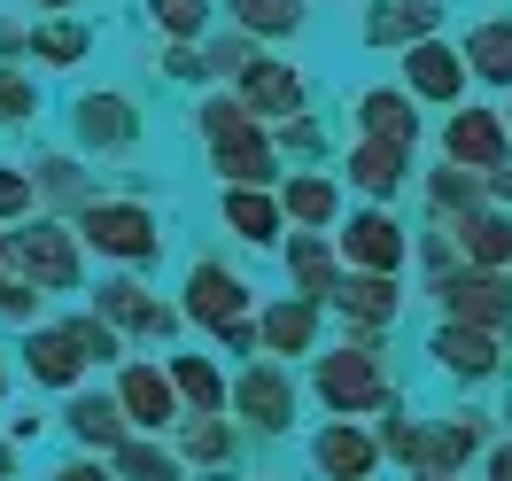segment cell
<instances>
[{"label": "cell", "mask_w": 512, "mask_h": 481, "mask_svg": "<svg viewBox=\"0 0 512 481\" xmlns=\"http://www.w3.org/2000/svg\"><path fill=\"white\" fill-rule=\"evenodd\" d=\"M233 16H241V32H264V39L303 32V0H233Z\"/></svg>", "instance_id": "f546056e"}, {"label": "cell", "mask_w": 512, "mask_h": 481, "mask_svg": "<svg viewBox=\"0 0 512 481\" xmlns=\"http://www.w3.org/2000/svg\"><path fill=\"white\" fill-rule=\"evenodd\" d=\"M63 427L86 450H117V443H125V412H117V396H94V388H78V396L63 404Z\"/></svg>", "instance_id": "ac0fdd59"}, {"label": "cell", "mask_w": 512, "mask_h": 481, "mask_svg": "<svg viewBox=\"0 0 512 481\" xmlns=\"http://www.w3.org/2000/svg\"><path fill=\"white\" fill-rule=\"evenodd\" d=\"M171 396H187L194 412H225V381H218V365L210 357H171Z\"/></svg>", "instance_id": "83f0119b"}, {"label": "cell", "mask_w": 512, "mask_h": 481, "mask_svg": "<svg viewBox=\"0 0 512 481\" xmlns=\"http://www.w3.org/2000/svg\"><path fill=\"white\" fill-rule=\"evenodd\" d=\"M0 481H16V450L0 443Z\"/></svg>", "instance_id": "bcb514c9"}, {"label": "cell", "mask_w": 512, "mask_h": 481, "mask_svg": "<svg viewBox=\"0 0 512 481\" xmlns=\"http://www.w3.org/2000/svg\"><path fill=\"white\" fill-rule=\"evenodd\" d=\"M404 163H412V148H388V140H357L350 163H342V179L365 194H396L404 187Z\"/></svg>", "instance_id": "44dd1931"}, {"label": "cell", "mask_w": 512, "mask_h": 481, "mask_svg": "<svg viewBox=\"0 0 512 481\" xmlns=\"http://www.w3.org/2000/svg\"><path fill=\"white\" fill-rule=\"evenodd\" d=\"M435 365H443L450 381H489V373H497V334L450 319L443 334H435Z\"/></svg>", "instance_id": "4fadbf2b"}, {"label": "cell", "mask_w": 512, "mask_h": 481, "mask_svg": "<svg viewBox=\"0 0 512 481\" xmlns=\"http://www.w3.org/2000/svg\"><path fill=\"white\" fill-rule=\"evenodd\" d=\"M241 109L249 117H303V78L288 63H241Z\"/></svg>", "instance_id": "30bf717a"}, {"label": "cell", "mask_w": 512, "mask_h": 481, "mask_svg": "<svg viewBox=\"0 0 512 481\" xmlns=\"http://www.w3.org/2000/svg\"><path fill=\"white\" fill-rule=\"evenodd\" d=\"M94 303H101V326H132V334H171L179 326V311H163L140 280H109Z\"/></svg>", "instance_id": "5bb4252c"}, {"label": "cell", "mask_w": 512, "mask_h": 481, "mask_svg": "<svg viewBox=\"0 0 512 481\" xmlns=\"http://www.w3.org/2000/svg\"><path fill=\"white\" fill-rule=\"evenodd\" d=\"M505 295H512V288H505Z\"/></svg>", "instance_id": "816d5d0a"}, {"label": "cell", "mask_w": 512, "mask_h": 481, "mask_svg": "<svg viewBox=\"0 0 512 481\" xmlns=\"http://www.w3.org/2000/svg\"><path fill=\"white\" fill-rule=\"evenodd\" d=\"M458 63L474 70V78H489V86H512V24H481V32L458 47Z\"/></svg>", "instance_id": "484cf974"}, {"label": "cell", "mask_w": 512, "mask_h": 481, "mask_svg": "<svg viewBox=\"0 0 512 481\" xmlns=\"http://www.w3.org/2000/svg\"><path fill=\"white\" fill-rule=\"evenodd\" d=\"M435 202H443V210H458V202H481V179H474V171H435Z\"/></svg>", "instance_id": "f35d334b"}, {"label": "cell", "mask_w": 512, "mask_h": 481, "mask_svg": "<svg viewBox=\"0 0 512 481\" xmlns=\"http://www.w3.org/2000/svg\"><path fill=\"white\" fill-rule=\"evenodd\" d=\"M187 458H202V466H225V458H233V427H225L218 412H202L187 427Z\"/></svg>", "instance_id": "d6a6232c"}, {"label": "cell", "mask_w": 512, "mask_h": 481, "mask_svg": "<svg viewBox=\"0 0 512 481\" xmlns=\"http://www.w3.org/2000/svg\"><path fill=\"white\" fill-rule=\"evenodd\" d=\"M187 319L194 326L249 319V288H241V272H225V264H194V272H187Z\"/></svg>", "instance_id": "ba28073f"}, {"label": "cell", "mask_w": 512, "mask_h": 481, "mask_svg": "<svg viewBox=\"0 0 512 481\" xmlns=\"http://www.w3.org/2000/svg\"><path fill=\"white\" fill-rule=\"evenodd\" d=\"M202 140H210V163H218L233 187L272 179V140H264V125H256L241 101H225V94L202 101Z\"/></svg>", "instance_id": "6da1fadb"}, {"label": "cell", "mask_w": 512, "mask_h": 481, "mask_svg": "<svg viewBox=\"0 0 512 481\" xmlns=\"http://www.w3.org/2000/svg\"><path fill=\"white\" fill-rule=\"evenodd\" d=\"M39 427H47V412H16V419H8V435H16V443H32Z\"/></svg>", "instance_id": "b9f144b4"}, {"label": "cell", "mask_w": 512, "mask_h": 481, "mask_svg": "<svg viewBox=\"0 0 512 481\" xmlns=\"http://www.w3.org/2000/svg\"><path fill=\"white\" fill-rule=\"evenodd\" d=\"M357 117H365V140H388V148H412L419 140V109L396 86H373V94L357 101Z\"/></svg>", "instance_id": "ffe728a7"}, {"label": "cell", "mask_w": 512, "mask_h": 481, "mask_svg": "<svg viewBox=\"0 0 512 481\" xmlns=\"http://www.w3.org/2000/svg\"><path fill=\"white\" fill-rule=\"evenodd\" d=\"M233 412L249 419V427H264V435H288L295 427V381L280 365H249L241 388H233Z\"/></svg>", "instance_id": "5b68a950"}, {"label": "cell", "mask_w": 512, "mask_h": 481, "mask_svg": "<svg viewBox=\"0 0 512 481\" xmlns=\"http://www.w3.org/2000/svg\"><path fill=\"white\" fill-rule=\"evenodd\" d=\"M24 365H32V381H47V388H78V373H86V357L70 350L63 326H39L32 342H24Z\"/></svg>", "instance_id": "7402d4cb"}, {"label": "cell", "mask_w": 512, "mask_h": 481, "mask_svg": "<svg viewBox=\"0 0 512 481\" xmlns=\"http://www.w3.org/2000/svg\"><path fill=\"white\" fill-rule=\"evenodd\" d=\"M78 140H86V148H132V140H140L132 101L125 94H86L78 101Z\"/></svg>", "instance_id": "e0dca14e"}, {"label": "cell", "mask_w": 512, "mask_h": 481, "mask_svg": "<svg viewBox=\"0 0 512 481\" xmlns=\"http://www.w3.org/2000/svg\"><path fill=\"white\" fill-rule=\"evenodd\" d=\"M78 241H86V249H101V257H117V264H148V257H163L156 210H140V202H86Z\"/></svg>", "instance_id": "7a4b0ae2"}, {"label": "cell", "mask_w": 512, "mask_h": 481, "mask_svg": "<svg viewBox=\"0 0 512 481\" xmlns=\"http://www.w3.org/2000/svg\"><path fill=\"white\" fill-rule=\"evenodd\" d=\"M412 481H458V474H412Z\"/></svg>", "instance_id": "7dc6e473"}, {"label": "cell", "mask_w": 512, "mask_h": 481, "mask_svg": "<svg viewBox=\"0 0 512 481\" xmlns=\"http://www.w3.org/2000/svg\"><path fill=\"white\" fill-rule=\"evenodd\" d=\"M24 210H32V179L16 163H0V218H24Z\"/></svg>", "instance_id": "74e56055"}, {"label": "cell", "mask_w": 512, "mask_h": 481, "mask_svg": "<svg viewBox=\"0 0 512 481\" xmlns=\"http://www.w3.org/2000/svg\"><path fill=\"white\" fill-rule=\"evenodd\" d=\"M404 78H412L419 101H458L466 94V63H458V47H443V39H412V47H404Z\"/></svg>", "instance_id": "9c48e42d"}, {"label": "cell", "mask_w": 512, "mask_h": 481, "mask_svg": "<svg viewBox=\"0 0 512 481\" xmlns=\"http://www.w3.org/2000/svg\"><path fill=\"white\" fill-rule=\"evenodd\" d=\"M55 481H117V474H109L101 458H63V466H55Z\"/></svg>", "instance_id": "60d3db41"}, {"label": "cell", "mask_w": 512, "mask_h": 481, "mask_svg": "<svg viewBox=\"0 0 512 481\" xmlns=\"http://www.w3.org/2000/svg\"><path fill=\"white\" fill-rule=\"evenodd\" d=\"M0 257H8V241H0Z\"/></svg>", "instance_id": "681fc988"}, {"label": "cell", "mask_w": 512, "mask_h": 481, "mask_svg": "<svg viewBox=\"0 0 512 481\" xmlns=\"http://www.w3.org/2000/svg\"><path fill=\"white\" fill-rule=\"evenodd\" d=\"M0 388H8V373H0Z\"/></svg>", "instance_id": "f907efd6"}, {"label": "cell", "mask_w": 512, "mask_h": 481, "mask_svg": "<svg viewBox=\"0 0 512 481\" xmlns=\"http://www.w3.org/2000/svg\"><path fill=\"white\" fill-rule=\"evenodd\" d=\"M32 47V32H16V24H0V55H24Z\"/></svg>", "instance_id": "7bdbcfd3"}, {"label": "cell", "mask_w": 512, "mask_h": 481, "mask_svg": "<svg viewBox=\"0 0 512 481\" xmlns=\"http://www.w3.org/2000/svg\"><path fill=\"white\" fill-rule=\"evenodd\" d=\"M443 156H450V171H497L505 163V125L489 109H458L443 125Z\"/></svg>", "instance_id": "52a82bcc"}, {"label": "cell", "mask_w": 512, "mask_h": 481, "mask_svg": "<svg viewBox=\"0 0 512 481\" xmlns=\"http://www.w3.org/2000/svg\"><path fill=\"white\" fill-rule=\"evenodd\" d=\"M435 295L450 303V319H458V326H497V319H512V295H505L497 272H450Z\"/></svg>", "instance_id": "8fae6325"}, {"label": "cell", "mask_w": 512, "mask_h": 481, "mask_svg": "<svg viewBox=\"0 0 512 481\" xmlns=\"http://www.w3.org/2000/svg\"><path fill=\"white\" fill-rule=\"evenodd\" d=\"M39 187L55 194V202H78L86 179H78V163H70V156H47V163H39Z\"/></svg>", "instance_id": "8d00e7d4"}, {"label": "cell", "mask_w": 512, "mask_h": 481, "mask_svg": "<svg viewBox=\"0 0 512 481\" xmlns=\"http://www.w3.org/2000/svg\"><path fill=\"white\" fill-rule=\"evenodd\" d=\"M202 16H210V0H156V24L171 39H194V32H202Z\"/></svg>", "instance_id": "e575fe53"}, {"label": "cell", "mask_w": 512, "mask_h": 481, "mask_svg": "<svg viewBox=\"0 0 512 481\" xmlns=\"http://www.w3.org/2000/svg\"><path fill=\"white\" fill-rule=\"evenodd\" d=\"M32 109H39V94L24 86V78H8V70H0V125H16V117H32Z\"/></svg>", "instance_id": "ab89813d"}, {"label": "cell", "mask_w": 512, "mask_h": 481, "mask_svg": "<svg viewBox=\"0 0 512 481\" xmlns=\"http://www.w3.org/2000/svg\"><path fill=\"white\" fill-rule=\"evenodd\" d=\"M39 8H70V0H39Z\"/></svg>", "instance_id": "c3c4849f"}, {"label": "cell", "mask_w": 512, "mask_h": 481, "mask_svg": "<svg viewBox=\"0 0 512 481\" xmlns=\"http://www.w3.org/2000/svg\"><path fill=\"white\" fill-rule=\"evenodd\" d=\"M280 210H288L295 225H334V210H342V194H334V179H288V194H280Z\"/></svg>", "instance_id": "f1b7e54d"}, {"label": "cell", "mask_w": 512, "mask_h": 481, "mask_svg": "<svg viewBox=\"0 0 512 481\" xmlns=\"http://www.w3.org/2000/svg\"><path fill=\"white\" fill-rule=\"evenodd\" d=\"M117 412L140 419V427L156 435V427L179 419V396H171V381H163L156 365H125V381H117Z\"/></svg>", "instance_id": "9a60e30c"}, {"label": "cell", "mask_w": 512, "mask_h": 481, "mask_svg": "<svg viewBox=\"0 0 512 481\" xmlns=\"http://www.w3.org/2000/svg\"><path fill=\"white\" fill-rule=\"evenodd\" d=\"M435 16H443V0H381L373 24H365V39H373V47H396V39L435 32Z\"/></svg>", "instance_id": "603a6c76"}, {"label": "cell", "mask_w": 512, "mask_h": 481, "mask_svg": "<svg viewBox=\"0 0 512 481\" xmlns=\"http://www.w3.org/2000/svg\"><path fill=\"white\" fill-rule=\"evenodd\" d=\"M326 303H342L350 319H365V326H381V319H396L404 311V295H396V280L388 272H350V280H334L326 288Z\"/></svg>", "instance_id": "d6986e66"}, {"label": "cell", "mask_w": 512, "mask_h": 481, "mask_svg": "<svg viewBox=\"0 0 512 481\" xmlns=\"http://www.w3.org/2000/svg\"><path fill=\"white\" fill-rule=\"evenodd\" d=\"M288 264H295V280H303V303H319V295L334 288V264H326V241H319V233H303V241L288 249Z\"/></svg>", "instance_id": "4dcf8cb0"}, {"label": "cell", "mask_w": 512, "mask_h": 481, "mask_svg": "<svg viewBox=\"0 0 512 481\" xmlns=\"http://www.w3.org/2000/svg\"><path fill=\"white\" fill-rule=\"evenodd\" d=\"M109 474L117 481H179V458H171L156 435H125V443L109 450Z\"/></svg>", "instance_id": "cb8c5ba5"}, {"label": "cell", "mask_w": 512, "mask_h": 481, "mask_svg": "<svg viewBox=\"0 0 512 481\" xmlns=\"http://www.w3.org/2000/svg\"><path fill=\"white\" fill-rule=\"evenodd\" d=\"M319 404L334 419L381 412V404H388V381H381V365H373V350H334V357H319Z\"/></svg>", "instance_id": "3957f363"}, {"label": "cell", "mask_w": 512, "mask_h": 481, "mask_svg": "<svg viewBox=\"0 0 512 481\" xmlns=\"http://www.w3.org/2000/svg\"><path fill=\"white\" fill-rule=\"evenodd\" d=\"M404 249H412V233L388 218V210H357V218L342 225V257H350L357 272H404Z\"/></svg>", "instance_id": "277c9868"}, {"label": "cell", "mask_w": 512, "mask_h": 481, "mask_svg": "<svg viewBox=\"0 0 512 481\" xmlns=\"http://www.w3.org/2000/svg\"><path fill=\"white\" fill-rule=\"evenodd\" d=\"M311 334H319V311H311L303 295H288V303H272V311H264V342H272V357L311 350Z\"/></svg>", "instance_id": "4316f807"}, {"label": "cell", "mask_w": 512, "mask_h": 481, "mask_svg": "<svg viewBox=\"0 0 512 481\" xmlns=\"http://www.w3.org/2000/svg\"><path fill=\"white\" fill-rule=\"evenodd\" d=\"M16 264H24V280L32 288H78V233L39 218L24 241H16Z\"/></svg>", "instance_id": "8992f818"}, {"label": "cell", "mask_w": 512, "mask_h": 481, "mask_svg": "<svg viewBox=\"0 0 512 481\" xmlns=\"http://www.w3.org/2000/svg\"><path fill=\"white\" fill-rule=\"evenodd\" d=\"M225 225H233L241 241H256V249H272V241H280V202L256 194V187H233L225 194Z\"/></svg>", "instance_id": "d4e9b609"}, {"label": "cell", "mask_w": 512, "mask_h": 481, "mask_svg": "<svg viewBox=\"0 0 512 481\" xmlns=\"http://www.w3.org/2000/svg\"><path fill=\"white\" fill-rule=\"evenodd\" d=\"M489 187H497V194H505V202H512V156L497 163V179H489Z\"/></svg>", "instance_id": "f6af8a7d"}, {"label": "cell", "mask_w": 512, "mask_h": 481, "mask_svg": "<svg viewBox=\"0 0 512 481\" xmlns=\"http://www.w3.org/2000/svg\"><path fill=\"white\" fill-rule=\"evenodd\" d=\"M443 233L466 249V272H505V264H512V218H505V210L466 218V225H443Z\"/></svg>", "instance_id": "2e32d148"}, {"label": "cell", "mask_w": 512, "mask_h": 481, "mask_svg": "<svg viewBox=\"0 0 512 481\" xmlns=\"http://www.w3.org/2000/svg\"><path fill=\"white\" fill-rule=\"evenodd\" d=\"M0 319H16V326L39 319V288L32 280H8V272H0Z\"/></svg>", "instance_id": "d590c367"}, {"label": "cell", "mask_w": 512, "mask_h": 481, "mask_svg": "<svg viewBox=\"0 0 512 481\" xmlns=\"http://www.w3.org/2000/svg\"><path fill=\"white\" fill-rule=\"evenodd\" d=\"M70 350L86 357V365H101V357H117V326H101V319H70Z\"/></svg>", "instance_id": "836d02e7"}, {"label": "cell", "mask_w": 512, "mask_h": 481, "mask_svg": "<svg viewBox=\"0 0 512 481\" xmlns=\"http://www.w3.org/2000/svg\"><path fill=\"white\" fill-rule=\"evenodd\" d=\"M86 47H94V39L78 32V24H47V32H32V55H39V63H55V70H70Z\"/></svg>", "instance_id": "1f68e13d"}, {"label": "cell", "mask_w": 512, "mask_h": 481, "mask_svg": "<svg viewBox=\"0 0 512 481\" xmlns=\"http://www.w3.org/2000/svg\"><path fill=\"white\" fill-rule=\"evenodd\" d=\"M489 481H512V443L497 450V458H489Z\"/></svg>", "instance_id": "ee69618b"}, {"label": "cell", "mask_w": 512, "mask_h": 481, "mask_svg": "<svg viewBox=\"0 0 512 481\" xmlns=\"http://www.w3.org/2000/svg\"><path fill=\"white\" fill-rule=\"evenodd\" d=\"M311 466H319L326 481H373V466H381V443H373V435H357L350 419H334L319 443H311Z\"/></svg>", "instance_id": "7c38bea8"}]
</instances>
